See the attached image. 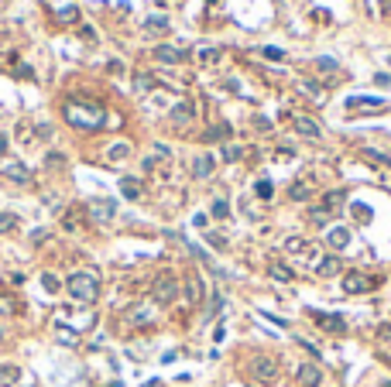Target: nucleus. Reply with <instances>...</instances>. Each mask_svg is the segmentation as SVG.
Returning <instances> with one entry per match:
<instances>
[{
	"label": "nucleus",
	"instance_id": "0eeeda50",
	"mask_svg": "<svg viewBox=\"0 0 391 387\" xmlns=\"http://www.w3.org/2000/svg\"><path fill=\"white\" fill-rule=\"evenodd\" d=\"M371 288H374V281H371L367 274H360V271L343 274V291L346 295H364V291H371Z\"/></svg>",
	"mask_w": 391,
	"mask_h": 387
},
{
	"label": "nucleus",
	"instance_id": "a18cd8bd",
	"mask_svg": "<svg viewBox=\"0 0 391 387\" xmlns=\"http://www.w3.org/2000/svg\"><path fill=\"white\" fill-rule=\"evenodd\" d=\"M0 343H4V326H0Z\"/></svg>",
	"mask_w": 391,
	"mask_h": 387
},
{
	"label": "nucleus",
	"instance_id": "f3484780",
	"mask_svg": "<svg viewBox=\"0 0 391 387\" xmlns=\"http://www.w3.org/2000/svg\"><path fill=\"white\" fill-rule=\"evenodd\" d=\"M316 274H322V278H333V274H340V261H336V257H322V261L316 264Z\"/></svg>",
	"mask_w": 391,
	"mask_h": 387
},
{
	"label": "nucleus",
	"instance_id": "dca6fc26",
	"mask_svg": "<svg viewBox=\"0 0 391 387\" xmlns=\"http://www.w3.org/2000/svg\"><path fill=\"white\" fill-rule=\"evenodd\" d=\"M144 31H148V34L168 31V17H165V14H155V17H148V21H144Z\"/></svg>",
	"mask_w": 391,
	"mask_h": 387
},
{
	"label": "nucleus",
	"instance_id": "9b49d317",
	"mask_svg": "<svg viewBox=\"0 0 391 387\" xmlns=\"http://www.w3.org/2000/svg\"><path fill=\"white\" fill-rule=\"evenodd\" d=\"M326 243H330L333 251H343L346 243H350V230L346 226H330L326 230Z\"/></svg>",
	"mask_w": 391,
	"mask_h": 387
},
{
	"label": "nucleus",
	"instance_id": "6ab92c4d",
	"mask_svg": "<svg viewBox=\"0 0 391 387\" xmlns=\"http://www.w3.org/2000/svg\"><path fill=\"white\" fill-rule=\"evenodd\" d=\"M17 380H21V370H17V367H14V363H7V367H0V384H7V387H14V384H17Z\"/></svg>",
	"mask_w": 391,
	"mask_h": 387
},
{
	"label": "nucleus",
	"instance_id": "a878e982",
	"mask_svg": "<svg viewBox=\"0 0 391 387\" xmlns=\"http://www.w3.org/2000/svg\"><path fill=\"white\" fill-rule=\"evenodd\" d=\"M288 195H292L295 202H302V199H309V195H312V189H309V185H306V182H295V185H292V192H288Z\"/></svg>",
	"mask_w": 391,
	"mask_h": 387
},
{
	"label": "nucleus",
	"instance_id": "cd10ccee",
	"mask_svg": "<svg viewBox=\"0 0 391 387\" xmlns=\"http://www.w3.org/2000/svg\"><path fill=\"white\" fill-rule=\"evenodd\" d=\"M14 226H17V216L14 213H0V233H11Z\"/></svg>",
	"mask_w": 391,
	"mask_h": 387
},
{
	"label": "nucleus",
	"instance_id": "aec40b11",
	"mask_svg": "<svg viewBox=\"0 0 391 387\" xmlns=\"http://www.w3.org/2000/svg\"><path fill=\"white\" fill-rule=\"evenodd\" d=\"M120 192H124L127 199H141V182L138 178H120Z\"/></svg>",
	"mask_w": 391,
	"mask_h": 387
},
{
	"label": "nucleus",
	"instance_id": "20e7f679",
	"mask_svg": "<svg viewBox=\"0 0 391 387\" xmlns=\"http://www.w3.org/2000/svg\"><path fill=\"white\" fill-rule=\"evenodd\" d=\"M175 298H179V281H175L172 274H161L158 281H155V302H158V305H168Z\"/></svg>",
	"mask_w": 391,
	"mask_h": 387
},
{
	"label": "nucleus",
	"instance_id": "e433bc0d",
	"mask_svg": "<svg viewBox=\"0 0 391 387\" xmlns=\"http://www.w3.org/2000/svg\"><path fill=\"white\" fill-rule=\"evenodd\" d=\"M220 305H223V298H220V295H213V298H209V312H206V319H213V315H216V312H220Z\"/></svg>",
	"mask_w": 391,
	"mask_h": 387
},
{
	"label": "nucleus",
	"instance_id": "412c9836",
	"mask_svg": "<svg viewBox=\"0 0 391 387\" xmlns=\"http://www.w3.org/2000/svg\"><path fill=\"white\" fill-rule=\"evenodd\" d=\"M309 219L316 223V226H326V219H330V209H326V206H312V209H309Z\"/></svg>",
	"mask_w": 391,
	"mask_h": 387
},
{
	"label": "nucleus",
	"instance_id": "f704fd0d",
	"mask_svg": "<svg viewBox=\"0 0 391 387\" xmlns=\"http://www.w3.org/2000/svg\"><path fill=\"white\" fill-rule=\"evenodd\" d=\"M216 58H220V52H213V48H203V52H199V62H206V65H213Z\"/></svg>",
	"mask_w": 391,
	"mask_h": 387
},
{
	"label": "nucleus",
	"instance_id": "4468645a",
	"mask_svg": "<svg viewBox=\"0 0 391 387\" xmlns=\"http://www.w3.org/2000/svg\"><path fill=\"white\" fill-rule=\"evenodd\" d=\"M295 130H299L302 137H309V141H319V137H322L319 124H316L312 117H299V120H295Z\"/></svg>",
	"mask_w": 391,
	"mask_h": 387
},
{
	"label": "nucleus",
	"instance_id": "a19ab883",
	"mask_svg": "<svg viewBox=\"0 0 391 387\" xmlns=\"http://www.w3.org/2000/svg\"><path fill=\"white\" fill-rule=\"evenodd\" d=\"M48 165H52V168H55V165L62 168V165H66V158H62V154H48Z\"/></svg>",
	"mask_w": 391,
	"mask_h": 387
},
{
	"label": "nucleus",
	"instance_id": "9d476101",
	"mask_svg": "<svg viewBox=\"0 0 391 387\" xmlns=\"http://www.w3.org/2000/svg\"><path fill=\"white\" fill-rule=\"evenodd\" d=\"M350 110H371V113H381L384 110V100H371V96H350L346 100Z\"/></svg>",
	"mask_w": 391,
	"mask_h": 387
},
{
	"label": "nucleus",
	"instance_id": "2eb2a0df",
	"mask_svg": "<svg viewBox=\"0 0 391 387\" xmlns=\"http://www.w3.org/2000/svg\"><path fill=\"white\" fill-rule=\"evenodd\" d=\"M155 58L165 62V65H179V62H182V52L172 48V45H158V48H155Z\"/></svg>",
	"mask_w": 391,
	"mask_h": 387
},
{
	"label": "nucleus",
	"instance_id": "bb28decb",
	"mask_svg": "<svg viewBox=\"0 0 391 387\" xmlns=\"http://www.w3.org/2000/svg\"><path fill=\"white\" fill-rule=\"evenodd\" d=\"M230 130H233L230 124H216L213 130H206V141H220V137H230Z\"/></svg>",
	"mask_w": 391,
	"mask_h": 387
},
{
	"label": "nucleus",
	"instance_id": "4be33fe9",
	"mask_svg": "<svg viewBox=\"0 0 391 387\" xmlns=\"http://www.w3.org/2000/svg\"><path fill=\"white\" fill-rule=\"evenodd\" d=\"M127 154H131V144H124V141H120V144H114V148L106 151V158H110V161H124Z\"/></svg>",
	"mask_w": 391,
	"mask_h": 387
},
{
	"label": "nucleus",
	"instance_id": "58836bf2",
	"mask_svg": "<svg viewBox=\"0 0 391 387\" xmlns=\"http://www.w3.org/2000/svg\"><path fill=\"white\" fill-rule=\"evenodd\" d=\"M254 127H257V130H271V120H268V117H254Z\"/></svg>",
	"mask_w": 391,
	"mask_h": 387
},
{
	"label": "nucleus",
	"instance_id": "b1692460",
	"mask_svg": "<svg viewBox=\"0 0 391 387\" xmlns=\"http://www.w3.org/2000/svg\"><path fill=\"white\" fill-rule=\"evenodd\" d=\"M209 213H213V219H227V216H230V202H227V199H216Z\"/></svg>",
	"mask_w": 391,
	"mask_h": 387
},
{
	"label": "nucleus",
	"instance_id": "c85d7f7f",
	"mask_svg": "<svg viewBox=\"0 0 391 387\" xmlns=\"http://www.w3.org/2000/svg\"><path fill=\"white\" fill-rule=\"evenodd\" d=\"M336 65H340V62H336V58H330V55L316 58V69H319V72H336Z\"/></svg>",
	"mask_w": 391,
	"mask_h": 387
},
{
	"label": "nucleus",
	"instance_id": "7c9ffc66",
	"mask_svg": "<svg viewBox=\"0 0 391 387\" xmlns=\"http://www.w3.org/2000/svg\"><path fill=\"white\" fill-rule=\"evenodd\" d=\"M261 55H265V58H271V62H285V52H281V48H271V45H268V48H261Z\"/></svg>",
	"mask_w": 391,
	"mask_h": 387
},
{
	"label": "nucleus",
	"instance_id": "c03bdc74",
	"mask_svg": "<svg viewBox=\"0 0 391 387\" xmlns=\"http://www.w3.org/2000/svg\"><path fill=\"white\" fill-rule=\"evenodd\" d=\"M4 151H7V134L0 130V154H4Z\"/></svg>",
	"mask_w": 391,
	"mask_h": 387
},
{
	"label": "nucleus",
	"instance_id": "79ce46f5",
	"mask_svg": "<svg viewBox=\"0 0 391 387\" xmlns=\"http://www.w3.org/2000/svg\"><path fill=\"white\" fill-rule=\"evenodd\" d=\"M45 240H48V230H38L35 237H31V243H45Z\"/></svg>",
	"mask_w": 391,
	"mask_h": 387
},
{
	"label": "nucleus",
	"instance_id": "423d86ee",
	"mask_svg": "<svg viewBox=\"0 0 391 387\" xmlns=\"http://www.w3.org/2000/svg\"><path fill=\"white\" fill-rule=\"evenodd\" d=\"M0 175H4V178H7V182H14V185H28L31 182V171L24 168L21 161H0Z\"/></svg>",
	"mask_w": 391,
	"mask_h": 387
},
{
	"label": "nucleus",
	"instance_id": "39448f33",
	"mask_svg": "<svg viewBox=\"0 0 391 387\" xmlns=\"http://www.w3.org/2000/svg\"><path fill=\"white\" fill-rule=\"evenodd\" d=\"M86 209H90V216L96 219V223H110V219L117 216V202L114 199H90Z\"/></svg>",
	"mask_w": 391,
	"mask_h": 387
},
{
	"label": "nucleus",
	"instance_id": "4c0bfd02",
	"mask_svg": "<svg viewBox=\"0 0 391 387\" xmlns=\"http://www.w3.org/2000/svg\"><path fill=\"white\" fill-rule=\"evenodd\" d=\"M7 312H14V298H4V295H0V315H7Z\"/></svg>",
	"mask_w": 391,
	"mask_h": 387
},
{
	"label": "nucleus",
	"instance_id": "c9c22d12",
	"mask_svg": "<svg viewBox=\"0 0 391 387\" xmlns=\"http://www.w3.org/2000/svg\"><path fill=\"white\" fill-rule=\"evenodd\" d=\"M241 154H244V151L233 148V144H230V148H223V161H241Z\"/></svg>",
	"mask_w": 391,
	"mask_h": 387
},
{
	"label": "nucleus",
	"instance_id": "5701e85b",
	"mask_svg": "<svg viewBox=\"0 0 391 387\" xmlns=\"http://www.w3.org/2000/svg\"><path fill=\"white\" fill-rule=\"evenodd\" d=\"M343 199H346V192H340V189H336V192H326V199H322V206H326V209L333 213L336 206H343Z\"/></svg>",
	"mask_w": 391,
	"mask_h": 387
},
{
	"label": "nucleus",
	"instance_id": "7ed1b4c3",
	"mask_svg": "<svg viewBox=\"0 0 391 387\" xmlns=\"http://www.w3.org/2000/svg\"><path fill=\"white\" fill-rule=\"evenodd\" d=\"M251 377L257 384H275L278 380V360L275 356H265V353L251 356Z\"/></svg>",
	"mask_w": 391,
	"mask_h": 387
},
{
	"label": "nucleus",
	"instance_id": "6e6552de",
	"mask_svg": "<svg viewBox=\"0 0 391 387\" xmlns=\"http://www.w3.org/2000/svg\"><path fill=\"white\" fill-rule=\"evenodd\" d=\"M309 315H312V319H316V322H319V326H322V329H326V332H343V329H346L343 315H326V312H316V308H312Z\"/></svg>",
	"mask_w": 391,
	"mask_h": 387
},
{
	"label": "nucleus",
	"instance_id": "473e14b6",
	"mask_svg": "<svg viewBox=\"0 0 391 387\" xmlns=\"http://www.w3.org/2000/svg\"><path fill=\"white\" fill-rule=\"evenodd\" d=\"M257 195H261V199H271V195H275V189H271V182H268V178H261V182H257Z\"/></svg>",
	"mask_w": 391,
	"mask_h": 387
},
{
	"label": "nucleus",
	"instance_id": "1a4fd4ad",
	"mask_svg": "<svg viewBox=\"0 0 391 387\" xmlns=\"http://www.w3.org/2000/svg\"><path fill=\"white\" fill-rule=\"evenodd\" d=\"M299 384L302 387H319L322 384V370L316 363H302L299 367Z\"/></svg>",
	"mask_w": 391,
	"mask_h": 387
},
{
	"label": "nucleus",
	"instance_id": "393cba45",
	"mask_svg": "<svg viewBox=\"0 0 391 387\" xmlns=\"http://www.w3.org/2000/svg\"><path fill=\"white\" fill-rule=\"evenodd\" d=\"M271 278H275V281H285V285H288V281H292V278H295V274L288 271L285 264H271Z\"/></svg>",
	"mask_w": 391,
	"mask_h": 387
},
{
	"label": "nucleus",
	"instance_id": "ea45409f",
	"mask_svg": "<svg viewBox=\"0 0 391 387\" xmlns=\"http://www.w3.org/2000/svg\"><path fill=\"white\" fill-rule=\"evenodd\" d=\"M82 38H86V41H96V31H93V28H90V24H82Z\"/></svg>",
	"mask_w": 391,
	"mask_h": 387
},
{
	"label": "nucleus",
	"instance_id": "72a5a7b5",
	"mask_svg": "<svg viewBox=\"0 0 391 387\" xmlns=\"http://www.w3.org/2000/svg\"><path fill=\"white\" fill-rule=\"evenodd\" d=\"M41 285H45V291H52V295L58 291V281H55V274H41Z\"/></svg>",
	"mask_w": 391,
	"mask_h": 387
},
{
	"label": "nucleus",
	"instance_id": "f8f14e48",
	"mask_svg": "<svg viewBox=\"0 0 391 387\" xmlns=\"http://www.w3.org/2000/svg\"><path fill=\"white\" fill-rule=\"evenodd\" d=\"M168 120L172 124H189V120H196V106L192 103H179V106L168 110Z\"/></svg>",
	"mask_w": 391,
	"mask_h": 387
},
{
	"label": "nucleus",
	"instance_id": "a211bd4d",
	"mask_svg": "<svg viewBox=\"0 0 391 387\" xmlns=\"http://www.w3.org/2000/svg\"><path fill=\"white\" fill-rule=\"evenodd\" d=\"M360 158L374 161V165H381V168H391V158H388V154H381V151H374V148H360Z\"/></svg>",
	"mask_w": 391,
	"mask_h": 387
},
{
	"label": "nucleus",
	"instance_id": "ddd939ff",
	"mask_svg": "<svg viewBox=\"0 0 391 387\" xmlns=\"http://www.w3.org/2000/svg\"><path fill=\"white\" fill-rule=\"evenodd\" d=\"M213 168H216V161L209 158V154H196V158H192V175H196V178H209Z\"/></svg>",
	"mask_w": 391,
	"mask_h": 387
},
{
	"label": "nucleus",
	"instance_id": "c756f323",
	"mask_svg": "<svg viewBox=\"0 0 391 387\" xmlns=\"http://www.w3.org/2000/svg\"><path fill=\"white\" fill-rule=\"evenodd\" d=\"M155 86H158V82L151 79V76H138V79H134V89L138 93H148V89H155Z\"/></svg>",
	"mask_w": 391,
	"mask_h": 387
},
{
	"label": "nucleus",
	"instance_id": "f257e3e1",
	"mask_svg": "<svg viewBox=\"0 0 391 387\" xmlns=\"http://www.w3.org/2000/svg\"><path fill=\"white\" fill-rule=\"evenodd\" d=\"M66 120H69L72 127H79V130H96V127L106 120V113H103L100 103L69 96V100H66Z\"/></svg>",
	"mask_w": 391,
	"mask_h": 387
},
{
	"label": "nucleus",
	"instance_id": "37998d69",
	"mask_svg": "<svg viewBox=\"0 0 391 387\" xmlns=\"http://www.w3.org/2000/svg\"><path fill=\"white\" fill-rule=\"evenodd\" d=\"M302 89L312 93V96H319V86H316V82H302Z\"/></svg>",
	"mask_w": 391,
	"mask_h": 387
},
{
	"label": "nucleus",
	"instance_id": "2f4dec72",
	"mask_svg": "<svg viewBox=\"0 0 391 387\" xmlns=\"http://www.w3.org/2000/svg\"><path fill=\"white\" fill-rule=\"evenodd\" d=\"M354 216L360 219V223H367V219L374 216V213H371V206H360V202H357V206H354Z\"/></svg>",
	"mask_w": 391,
	"mask_h": 387
},
{
	"label": "nucleus",
	"instance_id": "f03ea898",
	"mask_svg": "<svg viewBox=\"0 0 391 387\" xmlns=\"http://www.w3.org/2000/svg\"><path fill=\"white\" fill-rule=\"evenodd\" d=\"M66 288H69L72 302H79V305H93L96 298H100V278L93 271H76L66 281Z\"/></svg>",
	"mask_w": 391,
	"mask_h": 387
}]
</instances>
